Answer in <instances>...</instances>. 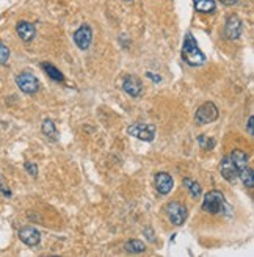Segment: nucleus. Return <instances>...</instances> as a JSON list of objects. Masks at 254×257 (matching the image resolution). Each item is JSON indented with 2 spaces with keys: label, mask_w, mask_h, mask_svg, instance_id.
<instances>
[{
  "label": "nucleus",
  "mask_w": 254,
  "mask_h": 257,
  "mask_svg": "<svg viewBox=\"0 0 254 257\" xmlns=\"http://www.w3.org/2000/svg\"><path fill=\"white\" fill-rule=\"evenodd\" d=\"M182 57L190 66H201V64L206 63V55L199 50L196 40L192 33H187L185 36L184 47H182Z\"/></svg>",
  "instance_id": "f257e3e1"
},
{
  "label": "nucleus",
  "mask_w": 254,
  "mask_h": 257,
  "mask_svg": "<svg viewBox=\"0 0 254 257\" xmlns=\"http://www.w3.org/2000/svg\"><path fill=\"white\" fill-rule=\"evenodd\" d=\"M184 184L190 190V193H192L193 198H199L201 196V185L198 182L192 181V179H184Z\"/></svg>",
  "instance_id": "aec40b11"
},
{
  "label": "nucleus",
  "mask_w": 254,
  "mask_h": 257,
  "mask_svg": "<svg viewBox=\"0 0 254 257\" xmlns=\"http://www.w3.org/2000/svg\"><path fill=\"white\" fill-rule=\"evenodd\" d=\"M220 173H221V176L226 179L227 182H235L240 171H238V168L235 166V163L231 160V157H229V156H226V157L221 160Z\"/></svg>",
  "instance_id": "0eeeda50"
},
{
  "label": "nucleus",
  "mask_w": 254,
  "mask_h": 257,
  "mask_svg": "<svg viewBox=\"0 0 254 257\" xmlns=\"http://www.w3.org/2000/svg\"><path fill=\"white\" fill-rule=\"evenodd\" d=\"M198 141H199V145H201V148L202 149H212L213 146H215V140L213 138H207L206 135H201L199 138H198Z\"/></svg>",
  "instance_id": "412c9836"
},
{
  "label": "nucleus",
  "mask_w": 254,
  "mask_h": 257,
  "mask_svg": "<svg viewBox=\"0 0 254 257\" xmlns=\"http://www.w3.org/2000/svg\"><path fill=\"white\" fill-rule=\"evenodd\" d=\"M16 85L25 94H33L40 89V80L30 72H22L16 77Z\"/></svg>",
  "instance_id": "39448f33"
},
{
  "label": "nucleus",
  "mask_w": 254,
  "mask_h": 257,
  "mask_svg": "<svg viewBox=\"0 0 254 257\" xmlns=\"http://www.w3.org/2000/svg\"><path fill=\"white\" fill-rule=\"evenodd\" d=\"M226 207V201H224V195L218 190H212L204 196V201H202V210L207 213H220L223 212Z\"/></svg>",
  "instance_id": "f03ea898"
},
{
  "label": "nucleus",
  "mask_w": 254,
  "mask_h": 257,
  "mask_svg": "<svg viewBox=\"0 0 254 257\" xmlns=\"http://www.w3.org/2000/svg\"><path fill=\"white\" fill-rule=\"evenodd\" d=\"M43 68H44V71L47 72V75L50 77V79H54L57 82H63V74L55 66H52L50 63H43Z\"/></svg>",
  "instance_id": "6ab92c4d"
},
{
  "label": "nucleus",
  "mask_w": 254,
  "mask_h": 257,
  "mask_svg": "<svg viewBox=\"0 0 254 257\" xmlns=\"http://www.w3.org/2000/svg\"><path fill=\"white\" fill-rule=\"evenodd\" d=\"M242 33V21L237 16H229L224 25V36L227 40H237Z\"/></svg>",
  "instance_id": "1a4fd4ad"
},
{
  "label": "nucleus",
  "mask_w": 254,
  "mask_h": 257,
  "mask_svg": "<svg viewBox=\"0 0 254 257\" xmlns=\"http://www.w3.org/2000/svg\"><path fill=\"white\" fill-rule=\"evenodd\" d=\"M25 170H27L29 174L33 176V177L38 176V166H36L35 163H32V162H27V163H25Z\"/></svg>",
  "instance_id": "5701e85b"
},
{
  "label": "nucleus",
  "mask_w": 254,
  "mask_h": 257,
  "mask_svg": "<svg viewBox=\"0 0 254 257\" xmlns=\"http://www.w3.org/2000/svg\"><path fill=\"white\" fill-rule=\"evenodd\" d=\"M238 177H242V181H243L245 187L252 188V185H254V174H252V170H249L248 166H245L243 170H240Z\"/></svg>",
  "instance_id": "a211bd4d"
},
{
  "label": "nucleus",
  "mask_w": 254,
  "mask_h": 257,
  "mask_svg": "<svg viewBox=\"0 0 254 257\" xmlns=\"http://www.w3.org/2000/svg\"><path fill=\"white\" fill-rule=\"evenodd\" d=\"M122 89L129 96L138 97L140 94H142V91H143V85H142V82L137 79V77L127 75V77H124V80H122Z\"/></svg>",
  "instance_id": "9d476101"
},
{
  "label": "nucleus",
  "mask_w": 254,
  "mask_h": 257,
  "mask_svg": "<svg viewBox=\"0 0 254 257\" xmlns=\"http://www.w3.org/2000/svg\"><path fill=\"white\" fill-rule=\"evenodd\" d=\"M165 210H167V215L170 218V221L176 226H181L185 223L187 220V207L185 205H182L181 202H177V201H173V202H168L167 204V207H165Z\"/></svg>",
  "instance_id": "7ed1b4c3"
},
{
  "label": "nucleus",
  "mask_w": 254,
  "mask_h": 257,
  "mask_svg": "<svg viewBox=\"0 0 254 257\" xmlns=\"http://www.w3.org/2000/svg\"><path fill=\"white\" fill-rule=\"evenodd\" d=\"M19 238H21L27 246H36L38 243H40V240H41V234L38 232V230H36L35 227L27 226V227H22V229L19 230Z\"/></svg>",
  "instance_id": "9b49d317"
},
{
  "label": "nucleus",
  "mask_w": 254,
  "mask_h": 257,
  "mask_svg": "<svg viewBox=\"0 0 254 257\" xmlns=\"http://www.w3.org/2000/svg\"><path fill=\"white\" fill-rule=\"evenodd\" d=\"M218 118V108L213 102H206L202 104L195 114V119L198 124H210Z\"/></svg>",
  "instance_id": "20e7f679"
},
{
  "label": "nucleus",
  "mask_w": 254,
  "mask_h": 257,
  "mask_svg": "<svg viewBox=\"0 0 254 257\" xmlns=\"http://www.w3.org/2000/svg\"><path fill=\"white\" fill-rule=\"evenodd\" d=\"M174 182H173V177L168 173H159L156 176V188L159 193L162 195H168V193L173 190Z\"/></svg>",
  "instance_id": "f8f14e48"
},
{
  "label": "nucleus",
  "mask_w": 254,
  "mask_h": 257,
  "mask_svg": "<svg viewBox=\"0 0 254 257\" xmlns=\"http://www.w3.org/2000/svg\"><path fill=\"white\" fill-rule=\"evenodd\" d=\"M195 8L199 13H212L215 10L213 0H195Z\"/></svg>",
  "instance_id": "f3484780"
},
{
  "label": "nucleus",
  "mask_w": 254,
  "mask_h": 257,
  "mask_svg": "<svg viewBox=\"0 0 254 257\" xmlns=\"http://www.w3.org/2000/svg\"><path fill=\"white\" fill-rule=\"evenodd\" d=\"M223 5H235L238 0H220Z\"/></svg>",
  "instance_id": "393cba45"
},
{
  "label": "nucleus",
  "mask_w": 254,
  "mask_h": 257,
  "mask_svg": "<svg viewBox=\"0 0 254 257\" xmlns=\"http://www.w3.org/2000/svg\"><path fill=\"white\" fill-rule=\"evenodd\" d=\"M127 134L138 138V140H143V141H152L156 137V125L152 124H134L127 128Z\"/></svg>",
  "instance_id": "423d86ee"
},
{
  "label": "nucleus",
  "mask_w": 254,
  "mask_h": 257,
  "mask_svg": "<svg viewBox=\"0 0 254 257\" xmlns=\"http://www.w3.org/2000/svg\"><path fill=\"white\" fill-rule=\"evenodd\" d=\"M229 157H231V160L235 163V166L238 168V171L240 170H243L245 166H248V156L243 152V151H238V149H235V151H232L231 154H229Z\"/></svg>",
  "instance_id": "4468645a"
},
{
  "label": "nucleus",
  "mask_w": 254,
  "mask_h": 257,
  "mask_svg": "<svg viewBox=\"0 0 254 257\" xmlns=\"http://www.w3.org/2000/svg\"><path fill=\"white\" fill-rule=\"evenodd\" d=\"M8 60H10V49L4 43H0V64H7Z\"/></svg>",
  "instance_id": "4be33fe9"
},
{
  "label": "nucleus",
  "mask_w": 254,
  "mask_h": 257,
  "mask_svg": "<svg viewBox=\"0 0 254 257\" xmlns=\"http://www.w3.org/2000/svg\"><path fill=\"white\" fill-rule=\"evenodd\" d=\"M43 134L50 138V140H55L57 138V127L54 124L52 119H44L43 121Z\"/></svg>",
  "instance_id": "dca6fc26"
},
{
  "label": "nucleus",
  "mask_w": 254,
  "mask_h": 257,
  "mask_svg": "<svg viewBox=\"0 0 254 257\" xmlns=\"http://www.w3.org/2000/svg\"><path fill=\"white\" fill-rule=\"evenodd\" d=\"M91 40H93V30L88 25H83V27H80L74 33V43L82 50L88 49V46L91 44Z\"/></svg>",
  "instance_id": "6e6552de"
},
{
  "label": "nucleus",
  "mask_w": 254,
  "mask_h": 257,
  "mask_svg": "<svg viewBox=\"0 0 254 257\" xmlns=\"http://www.w3.org/2000/svg\"><path fill=\"white\" fill-rule=\"evenodd\" d=\"M124 248H125L127 252H134V254L146 251V245H145L143 241H140V240H129L124 245Z\"/></svg>",
  "instance_id": "2eb2a0df"
},
{
  "label": "nucleus",
  "mask_w": 254,
  "mask_h": 257,
  "mask_svg": "<svg viewBox=\"0 0 254 257\" xmlns=\"http://www.w3.org/2000/svg\"><path fill=\"white\" fill-rule=\"evenodd\" d=\"M127 2H131V0H127Z\"/></svg>",
  "instance_id": "a878e982"
},
{
  "label": "nucleus",
  "mask_w": 254,
  "mask_h": 257,
  "mask_svg": "<svg viewBox=\"0 0 254 257\" xmlns=\"http://www.w3.org/2000/svg\"><path fill=\"white\" fill-rule=\"evenodd\" d=\"M16 32H18L21 40L25 41V43H30L33 38H35V35H36L35 25L30 24V22H27V21H21L18 24V27H16Z\"/></svg>",
  "instance_id": "ddd939ff"
},
{
  "label": "nucleus",
  "mask_w": 254,
  "mask_h": 257,
  "mask_svg": "<svg viewBox=\"0 0 254 257\" xmlns=\"http://www.w3.org/2000/svg\"><path fill=\"white\" fill-rule=\"evenodd\" d=\"M252 121H254V118L249 116V118H248V134H249V135L254 134V132H252Z\"/></svg>",
  "instance_id": "b1692460"
}]
</instances>
